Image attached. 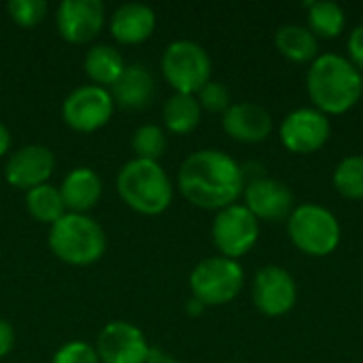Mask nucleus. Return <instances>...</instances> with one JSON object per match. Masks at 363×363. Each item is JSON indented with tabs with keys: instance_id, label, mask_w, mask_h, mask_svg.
Here are the masks:
<instances>
[{
	"instance_id": "obj_7",
	"label": "nucleus",
	"mask_w": 363,
	"mask_h": 363,
	"mask_svg": "<svg viewBox=\"0 0 363 363\" xmlns=\"http://www.w3.org/2000/svg\"><path fill=\"white\" fill-rule=\"evenodd\" d=\"M245 285V272L236 259L221 255L202 259L189 274V289L204 306H221L232 302Z\"/></svg>"
},
{
	"instance_id": "obj_9",
	"label": "nucleus",
	"mask_w": 363,
	"mask_h": 363,
	"mask_svg": "<svg viewBox=\"0 0 363 363\" xmlns=\"http://www.w3.org/2000/svg\"><path fill=\"white\" fill-rule=\"evenodd\" d=\"M115 113V102L108 89L98 85H81L72 89L62 102L64 123L81 134L104 128Z\"/></svg>"
},
{
	"instance_id": "obj_14",
	"label": "nucleus",
	"mask_w": 363,
	"mask_h": 363,
	"mask_svg": "<svg viewBox=\"0 0 363 363\" xmlns=\"http://www.w3.org/2000/svg\"><path fill=\"white\" fill-rule=\"evenodd\" d=\"M55 170V155L45 145H26L13 151L4 164V179L11 187L30 191L49 183Z\"/></svg>"
},
{
	"instance_id": "obj_4",
	"label": "nucleus",
	"mask_w": 363,
	"mask_h": 363,
	"mask_svg": "<svg viewBox=\"0 0 363 363\" xmlns=\"http://www.w3.org/2000/svg\"><path fill=\"white\" fill-rule=\"evenodd\" d=\"M51 253L68 266H91L102 259L106 251V234L102 225L89 215L66 213L47 236Z\"/></svg>"
},
{
	"instance_id": "obj_21",
	"label": "nucleus",
	"mask_w": 363,
	"mask_h": 363,
	"mask_svg": "<svg viewBox=\"0 0 363 363\" xmlns=\"http://www.w3.org/2000/svg\"><path fill=\"white\" fill-rule=\"evenodd\" d=\"M274 45L291 62H311L317 57L319 51L317 36L308 28L298 23L281 26L274 34Z\"/></svg>"
},
{
	"instance_id": "obj_6",
	"label": "nucleus",
	"mask_w": 363,
	"mask_h": 363,
	"mask_svg": "<svg viewBox=\"0 0 363 363\" xmlns=\"http://www.w3.org/2000/svg\"><path fill=\"white\" fill-rule=\"evenodd\" d=\"M211 57L196 40H174L162 53V74L174 94L196 96L211 81Z\"/></svg>"
},
{
	"instance_id": "obj_26",
	"label": "nucleus",
	"mask_w": 363,
	"mask_h": 363,
	"mask_svg": "<svg viewBox=\"0 0 363 363\" xmlns=\"http://www.w3.org/2000/svg\"><path fill=\"white\" fill-rule=\"evenodd\" d=\"M166 147H168L166 130L155 123H145L136 128V132L132 134V149L138 160L160 162V157L166 153Z\"/></svg>"
},
{
	"instance_id": "obj_17",
	"label": "nucleus",
	"mask_w": 363,
	"mask_h": 363,
	"mask_svg": "<svg viewBox=\"0 0 363 363\" xmlns=\"http://www.w3.org/2000/svg\"><path fill=\"white\" fill-rule=\"evenodd\" d=\"M157 17L149 4L125 2L111 15V34L119 45H140L155 32Z\"/></svg>"
},
{
	"instance_id": "obj_16",
	"label": "nucleus",
	"mask_w": 363,
	"mask_h": 363,
	"mask_svg": "<svg viewBox=\"0 0 363 363\" xmlns=\"http://www.w3.org/2000/svg\"><path fill=\"white\" fill-rule=\"evenodd\" d=\"M221 125L238 143H262L272 132V117L257 102H236L223 113Z\"/></svg>"
},
{
	"instance_id": "obj_33",
	"label": "nucleus",
	"mask_w": 363,
	"mask_h": 363,
	"mask_svg": "<svg viewBox=\"0 0 363 363\" xmlns=\"http://www.w3.org/2000/svg\"><path fill=\"white\" fill-rule=\"evenodd\" d=\"M11 132L4 123H0V157H4L11 151Z\"/></svg>"
},
{
	"instance_id": "obj_30",
	"label": "nucleus",
	"mask_w": 363,
	"mask_h": 363,
	"mask_svg": "<svg viewBox=\"0 0 363 363\" xmlns=\"http://www.w3.org/2000/svg\"><path fill=\"white\" fill-rule=\"evenodd\" d=\"M349 55H351V64L359 70H363V23L357 28H353V32L349 34V43H347Z\"/></svg>"
},
{
	"instance_id": "obj_25",
	"label": "nucleus",
	"mask_w": 363,
	"mask_h": 363,
	"mask_svg": "<svg viewBox=\"0 0 363 363\" xmlns=\"http://www.w3.org/2000/svg\"><path fill=\"white\" fill-rule=\"evenodd\" d=\"M334 187L349 200H363V155H349L336 166Z\"/></svg>"
},
{
	"instance_id": "obj_20",
	"label": "nucleus",
	"mask_w": 363,
	"mask_h": 363,
	"mask_svg": "<svg viewBox=\"0 0 363 363\" xmlns=\"http://www.w3.org/2000/svg\"><path fill=\"white\" fill-rule=\"evenodd\" d=\"M83 68H85V74L89 77L91 85L111 89L115 85V81L121 77L125 62H123L119 49H115L113 45H94L83 57Z\"/></svg>"
},
{
	"instance_id": "obj_8",
	"label": "nucleus",
	"mask_w": 363,
	"mask_h": 363,
	"mask_svg": "<svg viewBox=\"0 0 363 363\" xmlns=\"http://www.w3.org/2000/svg\"><path fill=\"white\" fill-rule=\"evenodd\" d=\"M211 236L221 257L238 259L255 247L259 238V221L245 204H232L228 208L217 211Z\"/></svg>"
},
{
	"instance_id": "obj_5",
	"label": "nucleus",
	"mask_w": 363,
	"mask_h": 363,
	"mask_svg": "<svg viewBox=\"0 0 363 363\" xmlns=\"http://www.w3.org/2000/svg\"><path fill=\"white\" fill-rule=\"evenodd\" d=\"M291 242L306 255L325 257L340 242V223L332 211L319 204H300L287 219Z\"/></svg>"
},
{
	"instance_id": "obj_32",
	"label": "nucleus",
	"mask_w": 363,
	"mask_h": 363,
	"mask_svg": "<svg viewBox=\"0 0 363 363\" xmlns=\"http://www.w3.org/2000/svg\"><path fill=\"white\" fill-rule=\"evenodd\" d=\"M145 363H181L174 355H170L168 351L160 349V347H151L149 351V357Z\"/></svg>"
},
{
	"instance_id": "obj_31",
	"label": "nucleus",
	"mask_w": 363,
	"mask_h": 363,
	"mask_svg": "<svg viewBox=\"0 0 363 363\" xmlns=\"http://www.w3.org/2000/svg\"><path fill=\"white\" fill-rule=\"evenodd\" d=\"M15 347V330L6 319H0V359L6 357Z\"/></svg>"
},
{
	"instance_id": "obj_34",
	"label": "nucleus",
	"mask_w": 363,
	"mask_h": 363,
	"mask_svg": "<svg viewBox=\"0 0 363 363\" xmlns=\"http://www.w3.org/2000/svg\"><path fill=\"white\" fill-rule=\"evenodd\" d=\"M204 308H206V306H204L200 300H196L194 296H191V300L185 304V313H187L189 317H200V315L204 313Z\"/></svg>"
},
{
	"instance_id": "obj_13",
	"label": "nucleus",
	"mask_w": 363,
	"mask_h": 363,
	"mask_svg": "<svg viewBox=\"0 0 363 363\" xmlns=\"http://www.w3.org/2000/svg\"><path fill=\"white\" fill-rule=\"evenodd\" d=\"M332 134L325 113L317 108H298L281 123V140L291 153L308 155L319 151Z\"/></svg>"
},
{
	"instance_id": "obj_29",
	"label": "nucleus",
	"mask_w": 363,
	"mask_h": 363,
	"mask_svg": "<svg viewBox=\"0 0 363 363\" xmlns=\"http://www.w3.org/2000/svg\"><path fill=\"white\" fill-rule=\"evenodd\" d=\"M51 363H100L96 349L87 342L81 340H72L66 342L64 347H60L53 355Z\"/></svg>"
},
{
	"instance_id": "obj_22",
	"label": "nucleus",
	"mask_w": 363,
	"mask_h": 363,
	"mask_svg": "<svg viewBox=\"0 0 363 363\" xmlns=\"http://www.w3.org/2000/svg\"><path fill=\"white\" fill-rule=\"evenodd\" d=\"M202 117V108L198 104L196 96L189 94H174L166 100L164 111H162V119L168 132L172 134H189L198 128Z\"/></svg>"
},
{
	"instance_id": "obj_2",
	"label": "nucleus",
	"mask_w": 363,
	"mask_h": 363,
	"mask_svg": "<svg viewBox=\"0 0 363 363\" xmlns=\"http://www.w3.org/2000/svg\"><path fill=\"white\" fill-rule=\"evenodd\" d=\"M306 89L317 111L325 115H340L359 102L363 77L351 60L325 53L313 60L306 74Z\"/></svg>"
},
{
	"instance_id": "obj_1",
	"label": "nucleus",
	"mask_w": 363,
	"mask_h": 363,
	"mask_svg": "<svg viewBox=\"0 0 363 363\" xmlns=\"http://www.w3.org/2000/svg\"><path fill=\"white\" fill-rule=\"evenodd\" d=\"M177 185L189 204L204 211H221L236 204L245 191V170L219 149H200L183 160Z\"/></svg>"
},
{
	"instance_id": "obj_19",
	"label": "nucleus",
	"mask_w": 363,
	"mask_h": 363,
	"mask_svg": "<svg viewBox=\"0 0 363 363\" xmlns=\"http://www.w3.org/2000/svg\"><path fill=\"white\" fill-rule=\"evenodd\" d=\"M108 91L113 96L115 106H121L128 111H140L149 106L155 94V79L147 66L125 64L121 77L115 81V85Z\"/></svg>"
},
{
	"instance_id": "obj_27",
	"label": "nucleus",
	"mask_w": 363,
	"mask_h": 363,
	"mask_svg": "<svg viewBox=\"0 0 363 363\" xmlns=\"http://www.w3.org/2000/svg\"><path fill=\"white\" fill-rule=\"evenodd\" d=\"M49 4L45 0H9L6 13L13 23L21 28H34L47 17Z\"/></svg>"
},
{
	"instance_id": "obj_12",
	"label": "nucleus",
	"mask_w": 363,
	"mask_h": 363,
	"mask_svg": "<svg viewBox=\"0 0 363 363\" xmlns=\"http://www.w3.org/2000/svg\"><path fill=\"white\" fill-rule=\"evenodd\" d=\"M298 300L294 277L281 266H264L253 279V302L266 317L287 315Z\"/></svg>"
},
{
	"instance_id": "obj_23",
	"label": "nucleus",
	"mask_w": 363,
	"mask_h": 363,
	"mask_svg": "<svg viewBox=\"0 0 363 363\" xmlns=\"http://www.w3.org/2000/svg\"><path fill=\"white\" fill-rule=\"evenodd\" d=\"M26 208L30 213V217H34L40 223L53 225L57 219H62L66 215V206L60 194V187L45 183L38 185L30 191H26Z\"/></svg>"
},
{
	"instance_id": "obj_10",
	"label": "nucleus",
	"mask_w": 363,
	"mask_h": 363,
	"mask_svg": "<svg viewBox=\"0 0 363 363\" xmlns=\"http://www.w3.org/2000/svg\"><path fill=\"white\" fill-rule=\"evenodd\" d=\"M106 21L102 0H62L55 11V28L60 36L72 45L94 40Z\"/></svg>"
},
{
	"instance_id": "obj_15",
	"label": "nucleus",
	"mask_w": 363,
	"mask_h": 363,
	"mask_svg": "<svg viewBox=\"0 0 363 363\" xmlns=\"http://www.w3.org/2000/svg\"><path fill=\"white\" fill-rule=\"evenodd\" d=\"M245 206L259 221H281L289 219L294 213V196L287 185L274 179H253L245 187Z\"/></svg>"
},
{
	"instance_id": "obj_3",
	"label": "nucleus",
	"mask_w": 363,
	"mask_h": 363,
	"mask_svg": "<svg viewBox=\"0 0 363 363\" xmlns=\"http://www.w3.org/2000/svg\"><path fill=\"white\" fill-rule=\"evenodd\" d=\"M117 194L134 213L155 217L172 204L174 187L160 162L134 157L117 174Z\"/></svg>"
},
{
	"instance_id": "obj_24",
	"label": "nucleus",
	"mask_w": 363,
	"mask_h": 363,
	"mask_svg": "<svg viewBox=\"0 0 363 363\" xmlns=\"http://www.w3.org/2000/svg\"><path fill=\"white\" fill-rule=\"evenodd\" d=\"M306 9H308V30L315 36L336 38L338 34H342L347 17L340 4L330 0H315V2H306Z\"/></svg>"
},
{
	"instance_id": "obj_18",
	"label": "nucleus",
	"mask_w": 363,
	"mask_h": 363,
	"mask_svg": "<svg viewBox=\"0 0 363 363\" xmlns=\"http://www.w3.org/2000/svg\"><path fill=\"white\" fill-rule=\"evenodd\" d=\"M60 194H62L66 213L87 215L102 200L104 185H102L100 174L94 168L79 166V168H72L64 177L60 185Z\"/></svg>"
},
{
	"instance_id": "obj_28",
	"label": "nucleus",
	"mask_w": 363,
	"mask_h": 363,
	"mask_svg": "<svg viewBox=\"0 0 363 363\" xmlns=\"http://www.w3.org/2000/svg\"><path fill=\"white\" fill-rule=\"evenodd\" d=\"M198 104L202 111H208V113H225L230 106H232V98H230V91L223 83L219 81H208L198 94Z\"/></svg>"
},
{
	"instance_id": "obj_11",
	"label": "nucleus",
	"mask_w": 363,
	"mask_h": 363,
	"mask_svg": "<svg viewBox=\"0 0 363 363\" xmlns=\"http://www.w3.org/2000/svg\"><path fill=\"white\" fill-rule=\"evenodd\" d=\"M94 349L100 363H145L151 345L136 325L111 321L100 330Z\"/></svg>"
}]
</instances>
